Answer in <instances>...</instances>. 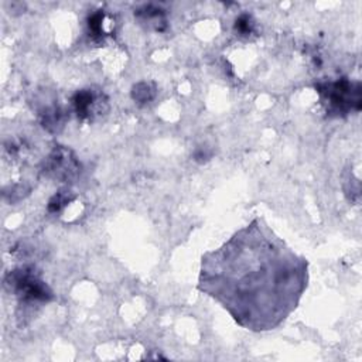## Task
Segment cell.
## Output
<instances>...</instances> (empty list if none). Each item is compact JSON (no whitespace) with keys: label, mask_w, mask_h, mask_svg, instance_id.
<instances>
[{"label":"cell","mask_w":362,"mask_h":362,"mask_svg":"<svg viewBox=\"0 0 362 362\" xmlns=\"http://www.w3.org/2000/svg\"><path fill=\"white\" fill-rule=\"evenodd\" d=\"M308 283V262L262 218L202 256L198 290L218 301L240 327L269 331L298 305Z\"/></svg>","instance_id":"obj_1"},{"label":"cell","mask_w":362,"mask_h":362,"mask_svg":"<svg viewBox=\"0 0 362 362\" xmlns=\"http://www.w3.org/2000/svg\"><path fill=\"white\" fill-rule=\"evenodd\" d=\"M315 90L329 116L342 117L361 110L362 96L359 81H351L348 78L321 81L315 83Z\"/></svg>","instance_id":"obj_2"},{"label":"cell","mask_w":362,"mask_h":362,"mask_svg":"<svg viewBox=\"0 0 362 362\" xmlns=\"http://www.w3.org/2000/svg\"><path fill=\"white\" fill-rule=\"evenodd\" d=\"M4 287L24 305L47 304L54 300V291L33 264H23L7 272Z\"/></svg>","instance_id":"obj_3"},{"label":"cell","mask_w":362,"mask_h":362,"mask_svg":"<svg viewBox=\"0 0 362 362\" xmlns=\"http://www.w3.org/2000/svg\"><path fill=\"white\" fill-rule=\"evenodd\" d=\"M71 106L76 117L82 122L93 123L109 112V98L98 86L78 89L71 98Z\"/></svg>","instance_id":"obj_4"},{"label":"cell","mask_w":362,"mask_h":362,"mask_svg":"<svg viewBox=\"0 0 362 362\" xmlns=\"http://www.w3.org/2000/svg\"><path fill=\"white\" fill-rule=\"evenodd\" d=\"M81 170L82 165L78 157L66 146H54L41 161V171L62 182L75 180L81 174Z\"/></svg>","instance_id":"obj_5"},{"label":"cell","mask_w":362,"mask_h":362,"mask_svg":"<svg viewBox=\"0 0 362 362\" xmlns=\"http://www.w3.org/2000/svg\"><path fill=\"white\" fill-rule=\"evenodd\" d=\"M134 17L146 28L163 33L167 28V16L165 10L156 4H144L134 11Z\"/></svg>","instance_id":"obj_6"},{"label":"cell","mask_w":362,"mask_h":362,"mask_svg":"<svg viewBox=\"0 0 362 362\" xmlns=\"http://www.w3.org/2000/svg\"><path fill=\"white\" fill-rule=\"evenodd\" d=\"M88 33L96 41H103L113 34V20L103 10H98L88 17Z\"/></svg>","instance_id":"obj_7"},{"label":"cell","mask_w":362,"mask_h":362,"mask_svg":"<svg viewBox=\"0 0 362 362\" xmlns=\"http://www.w3.org/2000/svg\"><path fill=\"white\" fill-rule=\"evenodd\" d=\"M38 119L41 126L49 133H57L64 126V112L55 103L41 106L38 109Z\"/></svg>","instance_id":"obj_8"},{"label":"cell","mask_w":362,"mask_h":362,"mask_svg":"<svg viewBox=\"0 0 362 362\" xmlns=\"http://www.w3.org/2000/svg\"><path fill=\"white\" fill-rule=\"evenodd\" d=\"M72 199H74L72 192H71L68 188H61L58 192H55V194L49 198L48 205H47V209H48V212H51V214H58V212H61Z\"/></svg>","instance_id":"obj_9"},{"label":"cell","mask_w":362,"mask_h":362,"mask_svg":"<svg viewBox=\"0 0 362 362\" xmlns=\"http://www.w3.org/2000/svg\"><path fill=\"white\" fill-rule=\"evenodd\" d=\"M156 96V88L150 82H139L132 88V98L137 103H148Z\"/></svg>","instance_id":"obj_10"},{"label":"cell","mask_w":362,"mask_h":362,"mask_svg":"<svg viewBox=\"0 0 362 362\" xmlns=\"http://www.w3.org/2000/svg\"><path fill=\"white\" fill-rule=\"evenodd\" d=\"M233 30H235L236 35L249 38V37H250L252 34H255V31H256V23H255V20H253V17H252L250 14L242 13V14L238 16V18L235 20Z\"/></svg>","instance_id":"obj_11"},{"label":"cell","mask_w":362,"mask_h":362,"mask_svg":"<svg viewBox=\"0 0 362 362\" xmlns=\"http://www.w3.org/2000/svg\"><path fill=\"white\" fill-rule=\"evenodd\" d=\"M211 158V153L206 151V147H201V148H197L195 153H194V160L198 161V163H205Z\"/></svg>","instance_id":"obj_12"}]
</instances>
